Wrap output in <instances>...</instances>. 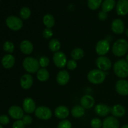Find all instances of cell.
I'll return each instance as SVG.
<instances>
[{"instance_id": "cell-1", "label": "cell", "mask_w": 128, "mask_h": 128, "mask_svg": "<svg viewBox=\"0 0 128 128\" xmlns=\"http://www.w3.org/2000/svg\"><path fill=\"white\" fill-rule=\"evenodd\" d=\"M114 72L118 77L124 79L128 77V62L124 59L118 60L113 66Z\"/></svg>"}, {"instance_id": "cell-2", "label": "cell", "mask_w": 128, "mask_h": 128, "mask_svg": "<svg viewBox=\"0 0 128 128\" xmlns=\"http://www.w3.org/2000/svg\"><path fill=\"white\" fill-rule=\"evenodd\" d=\"M106 73L99 69L92 70L88 74V80L93 84H100L104 81Z\"/></svg>"}, {"instance_id": "cell-3", "label": "cell", "mask_w": 128, "mask_h": 128, "mask_svg": "<svg viewBox=\"0 0 128 128\" xmlns=\"http://www.w3.org/2000/svg\"><path fill=\"white\" fill-rule=\"evenodd\" d=\"M128 51V42L124 39L117 40L112 46V52L118 57L123 56Z\"/></svg>"}, {"instance_id": "cell-4", "label": "cell", "mask_w": 128, "mask_h": 128, "mask_svg": "<svg viewBox=\"0 0 128 128\" xmlns=\"http://www.w3.org/2000/svg\"><path fill=\"white\" fill-rule=\"evenodd\" d=\"M24 69L29 73H34L40 70V62L37 59L32 57H26L22 61Z\"/></svg>"}, {"instance_id": "cell-5", "label": "cell", "mask_w": 128, "mask_h": 128, "mask_svg": "<svg viewBox=\"0 0 128 128\" xmlns=\"http://www.w3.org/2000/svg\"><path fill=\"white\" fill-rule=\"evenodd\" d=\"M6 24L10 30L14 31H19L23 26L22 20L15 16H8L6 20Z\"/></svg>"}, {"instance_id": "cell-6", "label": "cell", "mask_w": 128, "mask_h": 128, "mask_svg": "<svg viewBox=\"0 0 128 128\" xmlns=\"http://www.w3.org/2000/svg\"><path fill=\"white\" fill-rule=\"evenodd\" d=\"M35 116L41 120L47 121L52 117V112L51 109L46 106H40L37 108L34 111Z\"/></svg>"}, {"instance_id": "cell-7", "label": "cell", "mask_w": 128, "mask_h": 128, "mask_svg": "<svg viewBox=\"0 0 128 128\" xmlns=\"http://www.w3.org/2000/svg\"><path fill=\"white\" fill-rule=\"evenodd\" d=\"M52 60L55 66L59 68H63L67 64V58L66 54L62 51L54 52L52 56Z\"/></svg>"}, {"instance_id": "cell-8", "label": "cell", "mask_w": 128, "mask_h": 128, "mask_svg": "<svg viewBox=\"0 0 128 128\" xmlns=\"http://www.w3.org/2000/svg\"><path fill=\"white\" fill-rule=\"evenodd\" d=\"M96 64L98 68L103 71L110 70L112 67V62L108 57L104 56H100L96 61Z\"/></svg>"}, {"instance_id": "cell-9", "label": "cell", "mask_w": 128, "mask_h": 128, "mask_svg": "<svg viewBox=\"0 0 128 128\" xmlns=\"http://www.w3.org/2000/svg\"><path fill=\"white\" fill-rule=\"evenodd\" d=\"M96 52L100 56H104L110 50V44L108 41L102 40L99 41L96 45Z\"/></svg>"}, {"instance_id": "cell-10", "label": "cell", "mask_w": 128, "mask_h": 128, "mask_svg": "<svg viewBox=\"0 0 128 128\" xmlns=\"http://www.w3.org/2000/svg\"><path fill=\"white\" fill-rule=\"evenodd\" d=\"M24 110L18 106H12L9 108L8 114L14 120H20L23 118Z\"/></svg>"}, {"instance_id": "cell-11", "label": "cell", "mask_w": 128, "mask_h": 128, "mask_svg": "<svg viewBox=\"0 0 128 128\" xmlns=\"http://www.w3.org/2000/svg\"><path fill=\"white\" fill-rule=\"evenodd\" d=\"M116 91L121 96L128 95V81L125 80H120L117 81L115 86Z\"/></svg>"}, {"instance_id": "cell-12", "label": "cell", "mask_w": 128, "mask_h": 128, "mask_svg": "<svg viewBox=\"0 0 128 128\" xmlns=\"http://www.w3.org/2000/svg\"><path fill=\"white\" fill-rule=\"evenodd\" d=\"M22 109L28 114H31L36 110V104L31 98H26L22 102Z\"/></svg>"}, {"instance_id": "cell-13", "label": "cell", "mask_w": 128, "mask_h": 128, "mask_svg": "<svg viewBox=\"0 0 128 128\" xmlns=\"http://www.w3.org/2000/svg\"><path fill=\"white\" fill-rule=\"evenodd\" d=\"M111 30L116 34H122L124 31V24L121 19H115L111 23Z\"/></svg>"}, {"instance_id": "cell-14", "label": "cell", "mask_w": 128, "mask_h": 128, "mask_svg": "<svg viewBox=\"0 0 128 128\" xmlns=\"http://www.w3.org/2000/svg\"><path fill=\"white\" fill-rule=\"evenodd\" d=\"M116 11L119 16H125L128 13V0H118Z\"/></svg>"}, {"instance_id": "cell-15", "label": "cell", "mask_w": 128, "mask_h": 128, "mask_svg": "<svg viewBox=\"0 0 128 128\" xmlns=\"http://www.w3.org/2000/svg\"><path fill=\"white\" fill-rule=\"evenodd\" d=\"M70 76L69 72L66 70H62L58 72L56 76V81L60 86H65L68 83Z\"/></svg>"}, {"instance_id": "cell-16", "label": "cell", "mask_w": 128, "mask_h": 128, "mask_svg": "<svg viewBox=\"0 0 128 128\" xmlns=\"http://www.w3.org/2000/svg\"><path fill=\"white\" fill-rule=\"evenodd\" d=\"M103 128H120V122L114 116H108L102 122Z\"/></svg>"}, {"instance_id": "cell-17", "label": "cell", "mask_w": 128, "mask_h": 128, "mask_svg": "<svg viewBox=\"0 0 128 128\" xmlns=\"http://www.w3.org/2000/svg\"><path fill=\"white\" fill-rule=\"evenodd\" d=\"M33 84V78L30 74H24L20 80V85L23 90H28Z\"/></svg>"}, {"instance_id": "cell-18", "label": "cell", "mask_w": 128, "mask_h": 128, "mask_svg": "<svg viewBox=\"0 0 128 128\" xmlns=\"http://www.w3.org/2000/svg\"><path fill=\"white\" fill-rule=\"evenodd\" d=\"M94 99L91 95H84V96L81 98V100H80L81 106H82L84 109H86V110L92 108L94 105Z\"/></svg>"}, {"instance_id": "cell-19", "label": "cell", "mask_w": 128, "mask_h": 128, "mask_svg": "<svg viewBox=\"0 0 128 128\" xmlns=\"http://www.w3.org/2000/svg\"><path fill=\"white\" fill-rule=\"evenodd\" d=\"M94 112L101 117H105L111 112V108L106 104L100 103L94 107Z\"/></svg>"}, {"instance_id": "cell-20", "label": "cell", "mask_w": 128, "mask_h": 128, "mask_svg": "<svg viewBox=\"0 0 128 128\" xmlns=\"http://www.w3.org/2000/svg\"><path fill=\"white\" fill-rule=\"evenodd\" d=\"M70 114V110L66 106H60L54 110V115L60 120H65Z\"/></svg>"}, {"instance_id": "cell-21", "label": "cell", "mask_w": 128, "mask_h": 128, "mask_svg": "<svg viewBox=\"0 0 128 128\" xmlns=\"http://www.w3.org/2000/svg\"><path fill=\"white\" fill-rule=\"evenodd\" d=\"M1 63L5 69L11 68L15 64V58L10 54L4 55L1 60Z\"/></svg>"}, {"instance_id": "cell-22", "label": "cell", "mask_w": 128, "mask_h": 128, "mask_svg": "<svg viewBox=\"0 0 128 128\" xmlns=\"http://www.w3.org/2000/svg\"><path fill=\"white\" fill-rule=\"evenodd\" d=\"M20 50L23 54L29 55L33 51V45L28 40H24L20 44Z\"/></svg>"}, {"instance_id": "cell-23", "label": "cell", "mask_w": 128, "mask_h": 128, "mask_svg": "<svg viewBox=\"0 0 128 128\" xmlns=\"http://www.w3.org/2000/svg\"><path fill=\"white\" fill-rule=\"evenodd\" d=\"M111 112L116 118H121L124 116L126 109L121 104H116L111 108Z\"/></svg>"}, {"instance_id": "cell-24", "label": "cell", "mask_w": 128, "mask_h": 128, "mask_svg": "<svg viewBox=\"0 0 128 128\" xmlns=\"http://www.w3.org/2000/svg\"><path fill=\"white\" fill-rule=\"evenodd\" d=\"M116 5L115 0H104L101 4V9L104 12H108L112 11Z\"/></svg>"}, {"instance_id": "cell-25", "label": "cell", "mask_w": 128, "mask_h": 128, "mask_svg": "<svg viewBox=\"0 0 128 128\" xmlns=\"http://www.w3.org/2000/svg\"><path fill=\"white\" fill-rule=\"evenodd\" d=\"M85 114V110L81 105H76L71 110V114L76 118L82 117Z\"/></svg>"}, {"instance_id": "cell-26", "label": "cell", "mask_w": 128, "mask_h": 128, "mask_svg": "<svg viewBox=\"0 0 128 128\" xmlns=\"http://www.w3.org/2000/svg\"><path fill=\"white\" fill-rule=\"evenodd\" d=\"M36 76L39 81L41 82H44V81H48L50 78V72L46 68H42L38 71Z\"/></svg>"}, {"instance_id": "cell-27", "label": "cell", "mask_w": 128, "mask_h": 128, "mask_svg": "<svg viewBox=\"0 0 128 128\" xmlns=\"http://www.w3.org/2000/svg\"><path fill=\"white\" fill-rule=\"evenodd\" d=\"M42 21H43L44 24L46 26L47 28L51 29V28H52L54 26V18L51 14H45L43 17Z\"/></svg>"}, {"instance_id": "cell-28", "label": "cell", "mask_w": 128, "mask_h": 128, "mask_svg": "<svg viewBox=\"0 0 128 128\" xmlns=\"http://www.w3.org/2000/svg\"><path fill=\"white\" fill-rule=\"evenodd\" d=\"M84 56V52L83 50L80 48H76L74 49L71 53V56L72 60L75 61L80 60Z\"/></svg>"}, {"instance_id": "cell-29", "label": "cell", "mask_w": 128, "mask_h": 128, "mask_svg": "<svg viewBox=\"0 0 128 128\" xmlns=\"http://www.w3.org/2000/svg\"><path fill=\"white\" fill-rule=\"evenodd\" d=\"M48 47L52 52H56L61 48V42L57 39H52L49 42Z\"/></svg>"}, {"instance_id": "cell-30", "label": "cell", "mask_w": 128, "mask_h": 128, "mask_svg": "<svg viewBox=\"0 0 128 128\" xmlns=\"http://www.w3.org/2000/svg\"><path fill=\"white\" fill-rule=\"evenodd\" d=\"M103 0H88V6L91 10H96L101 6Z\"/></svg>"}, {"instance_id": "cell-31", "label": "cell", "mask_w": 128, "mask_h": 128, "mask_svg": "<svg viewBox=\"0 0 128 128\" xmlns=\"http://www.w3.org/2000/svg\"><path fill=\"white\" fill-rule=\"evenodd\" d=\"M31 10L28 7H22V8L20 10V15L21 19L24 20H26L31 16Z\"/></svg>"}, {"instance_id": "cell-32", "label": "cell", "mask_w": 128, "mask_h": 128, "mask_svg": "<svg viewBox=\"0 0 128 128\" xmlns=\"http://www.w3.org/2000/svg\"><path fill=\"white\" fill-rule=\"evenodd\" d=\"M2 48H3L4 51L8 53H11L14 50V45L12 42H10V41H6L3 44Z\"/></svg>"}, {"instance_id": "cell-33", "label": "cell", "mask_w": 128, "mask_h": 128, "mask_svg": "<svg viewBox=\"0 0 128 128\" xmlns=\"http://www.w3.org/2000/svg\"><path fill=\"white\" fill-rule=\"evenodd\" d=\"M90 124H91V127L92 128H101V126H102V121L98 118L92 119Z\"/></svg>"}, {"instance_id": "cell-34", "label": "cell", "mask_w": 128, "mask_h": 128, "mask_svg": "<svg viewBox=\"0 0 128 128\" xmlns=\"http://www.w3.org/2000/svg\"><path fill=\"white\" fill-rule=\"evenodd\" d=\"M57 128H72V124L68 120H62L59 122Z\"/></svg>"}, {"instance_id": "cell-35", "label": "cell", "mask_w": 128, "mask_h": 128, "mask_svg": "<svg viewBox=\"0 0 128 128\" xmlns=\"http://www.w3.org/2000/svg\"><path fill=\"white\" fill-rule=\"evenodd\" d=\"M39 62H40V66L45 68L48 66L50 61V59L48 57H46V56H42V57L40 58V60H39Z\"/></svg>"}, {"instance_id": "cell-36", "label": "cell", "mask_w": 128, "mask_h": 128, "mask_svg": "<svg viewBox=\"0 0 128 128\" xmlns=\"http://www.w3.org/2000/svg\"><path fill=\"white\" fill-rule=\"evenodd\" d=\"M53 35V32H52V30L50 28H47L44 29L42 32V36H43L44 38L46 39V40H49V39L51 38V37Z\"/></svg>"}, {"instance_id": "cell-37", "label": "cell", "mask_w": 128, "mask_h": 128, "mask_svg": "<svg viewBox=\"0 0 128 128\" xmlns=\"http://www.w3.org/2000/svg\"><path fill=\"white\" fill-rule=\"evenodd\" d=\"M67 68L68 70H74L77 68V62L76 61L74 60H69L67 62Z\"/></svg>"}, {"instance_id": "cell-38", "label": "cell", "mask_w": 128, "mask_h": 128, "mask_svg": "<svg viewBox=\"0 0 128 128\" xmlns=\"http://www.w3.org/2000/svg\"><path fill=\"white\" fill-rule=\"evenodd\" d=\"M10 118L7 115H1L0 116V124L2 125H7L10 123Z\"/></svg>"}, {"instance_id": "cell-39", "label": "cell", "mask_w": 128, "mask_h": 128, "mask_svg": "<svg viewBox=\"0 0 128 128\" xmlns=\"http://www.w3.org/2000/svg\"><path fill=\"white\" fill-rule=\"evenodd\" d=\"M26 125L24 124L22 120H17L12 124V128H25Z\"/></svg>"}, {"instance_id": "cell-40", "label": "cell", "mask_w": 128, "mask_h": 128, "mask_svg": "<svg viewBox=\"0 0 128 128\" xmlns=\"http://www.w3.org/2000/svg\"><path fill=\"white\" fill-rule=\"evenodd\" d=\"M22 121L25 125H30L32 123V118L30 115H24L22 118Z\"/></svg>"}, {"instance_id": "cell-41", "label": "cell", "mask_w": 128, "mask_h": 128, "mask_svg": "<svg viewBox=\"0 0 128 128\" xmlns=\"http://www.w3.org/2000/svg\"><path fill=\"white\" fill-rule=\"evenodd\" d=\"M98 18L101 21H105L108 18L107 12H105L102 11H100L98 13Z\"/></svg>"}, {"instance_id": "cell-42", "label": "cell", "mask_w": 128, "mask_h": 128, "mask_svg": "<svg viewBox=\"0 0 128 128\" xmlns=\"http://www.w3.org/2000/svg\"><path fill=\"white\" fill-rule=\"evenodd\" d=\"M121 128H128V124H125L124 126H122Z\"/></svg>"}, {"instance_id": "cell-43", "label": "cell", "mask_w": 128, "mask_h": 128, "mask_svg": "<svg viewBox=\"0 0 128 128\" xmlns=\"http://www.w3.org/2000/svg\"><path fill=\"white\" fill-rule=\"evenodd\" d=\"M126 36L128 37V29H127V30H126Z\"/></svg>"}, {"instance_id": "cell-44", "label": "cell", "mask_w": 128, "mask_h": 128, "mask_svg": "<svg viewBox=\"0 0 128 128\" xmlns=\"http://www.w3.org/2000/svg\"><path fill=\"white\" fill-rule=\"evenodd\" d=\"M126 61L128 62V54H127V56H126Z\"/></svg>"}, {"instance_id": "cell-45", "label": "cell", "mask_w": 128, "mask_h": 128, "mask_svg": "<svg viewBox=\"0 0 128 128\" xmlns=\"http://www.w3.org/2000/svg\"><path fill=\"white\" fill-rule=\"evenodd\" d=\"M0 128H3V127H2V125H1V124H0Z\"/></svg>"}, {"instance_id": "cell-46", "label": "cell", "mask_w": 128, "mask_h": 128, "mask_svg": "<svg viewBox=\"0 0 128 128\" xmlns=\"http://www.w3.org/2000/svg\"></svg>"}]
</instances>
